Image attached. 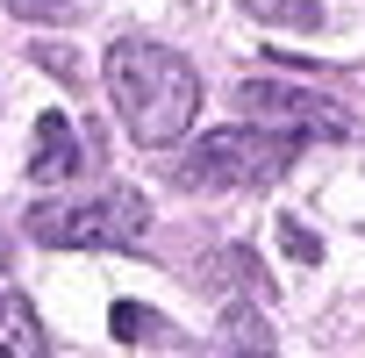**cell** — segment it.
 Instances as JSON below:
<instances>
[{
  "mask_svg": "<svg viewBox=\"0 0 365 358\" xmlns=\"http://www.w3.org/2000/svg\"><path fill=\"white\" fill-rule=\"evenodd\" d=\"M244 115L279 129V136H322V143H351L358 136V115L336 108L329 93H308V86H272V79H251L244 86Z\"/></svg>",
  "mask_w": 365,
  "mask_h": 358,
  "instance_id": "277c9868",
  "label": "cell"
},
{
  "mask_svg": "<svg viewBox=\"0 0 365 358\" xmlns=\"http://www.w3.org/2000/svg\"><path fill=\"white\" fill-rule=\"evenodd\" d=\"M251 358H265V351H251Z\"/></svg>",
  "mask_w": 365,
  "mask_h": 358,
  "instance_id": "30bf717a",
  "label": "cell"
},
{
  "mask_svg": "<svg viewBox=\"0 0 365 358\" xmlns=\"http://www.w3.org/2000/svg\"><path fill=\"white\" fill-rule=\"evenodd\" d=\"M72 172H79V129L65 115H43L36 122V150H29V179L36 187H65Z\"/></svg>",
  "mask_w": 365,
  "mask_h": 358,
  "instance_id": "5b68a950",
  "label": "cell"
},
{
  "mask_svg": "<svg viewBox=\"0 0 365 358\" xmlns=\"http://www.w3.org/2000/svg\"><path fill=\"white\" fill-rule=\"evenodd\" d=\"M251 8H258L265 22H294V29H315V22H322L315 0H251Z\"/></svg>",
  "mask_w": 365,
  "mask_h": 358,
  "instance_id": "52a82bcc",
  "label": "cell"
},
{
  "mask_svg": "<svg viewBox=\"0 0 365 358\" xmlns=\"http://www.w3.org/2000/svg\"><path fill=\"white\" fill-rule=\"evenodd\" d=\"M279 237H287V244H294V258H322V251H315V237H308V230H301V223H279Z\"/></svg>",
  "mask_w": 365,
  "mask_h": 358,
  "instance_id": "ba28073f",
  "label": "cell"
},
{
  "mask_svg": "<svg viewBox=\"0 0 365 358\" xmlns=\"http://www.w3.org/2000/svg\"><path fill=\"white\" fill-rule=\"evenodd\" d=\"M0 358H51V329L15 287H0Z\"/></svg>",
  "mask_w": 365,
  "mask_h": 358,
  "instance_id": "8992f818",
  "label": "cell"
},
{
  "mask_svg": "<svg viewBox=\"0 0 365 358\" xmlns=\"http://www.w3.org/2000/svg\"><path fill=\"white\" fill-rule=\"evenodd\" d=\"M143 230H150V201L122 179H108L101 194H79V201L29 208V237L51 251H129Z\"/></svg>",
  "mask_w": 365,
  "mask_h": 358,
  "instance_id": "3957f363",
  "label": "cell"
},
{
  "mask_svg": "<svg viewBox=\"0 0 365 358\" xmlns=\"http://www.w3.org/2000/svg\"><path fill=\"white\" fill-rule=\"evenodd\" d=\"M115 329H122V337H143V315H136V301H122V315H115Z\"/></svg>",
  "mask_w": 365,
  "mask_h": 358,
  "instance_id": "9c48e42d",
  "label": "cell"
},
{
  "mask_svg": "<svg viewBox=\"0 0 365 358\" xmlns=\"http://www.w3.org/2000/svg\"><path fill=\"white\" fill-rule=\"evenodd\" d=\"M294 136L279 129H215V136H194V150L179 158V187H208V194H258V187H279L294 172Z\"/></svg>",
  "mask_w": 365,
  "mask_h": 358,
  "instance_id": "7a4b0ae2",
  "label": "cell"
},
{
  "mask_svg": "<svg viewBox=\"0 0 365 358\" xmlns=\"http://www.w3.org/2000/svg\"><path fill=\"white\" fill-rule=\"evenodd\" d=\"M108 101L122 115V129L143 143V150H172L179 136L194 129V108H201V79L194 65L165 51V44H143V36H122L108 51Z\"/></svg>",
  "mask_w": 365,
  "mask_h": 358,
  "instance_id": "6da1fadb",
  "label": "cell"
}]
</instances>
